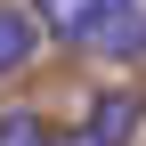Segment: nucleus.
Returning a JSON list of instances; mask_svg holds the SVG:
<instances>
[{
    "label": "nucleus",
    "mask_w": 146,
    "mask_h": 146,
    "mask_svg": "<svg viewBox=\"0 0 146 146\" xmlns=\"http://www.w3.org/2000/svg\"><path fill=\"white\" fill-rule=\"evenodd\" d=\"M89 41H98V49H114V57H146V8H130V0H122V8L106 16Z\"/></svg>",
    "instance_id": "20e7f679"
},
{
    "label": "nucleus",
    "mask_w": 146,
    "mask_h": 146,
    "mask_svg": "<svg viewBox=\"0 0 146 146\" xmlns=\"http://www.w3.org/2000/svg\"><path fill=\"white\" fill-rule=\"evenodd\" d=\"M114 8H122V0H33L41 33H65V41H89V33H98Z\"/></svg>",
    "instance_id": "f03ea898"
},
{
    "label": "nucleus",
    "mask_w": 146,
    "mask_h": 146,
    "mask_svg": "<svg viewBox=\"0 0 146 146\" xmlns=\"http://www.w3.org/2000/svg\"><path fill=\"white\" fill-rule=\"evenodd\" d=\"M0 146H57V138H49L41 114H8V122H0Z\"/></svg>",
    "instance_id": "39448f33"
},
{
    "label": "nucleus",
    "mask_w": 146,
    "mask_h": 146,
    "mask_svg": "<svg viewBox=\"0 0 146 146\" xmlns=\"http://www.w3.org/2000/svg\"><path fill=\"white\" fill-rule=\"evenodd\" d=\"M130 130H138V98H130V89H106L65 146H130Z\"/></svg>",
    "instance_id": "f257e3e1"
},
{
    "label": "nucleus",
    "mask_w": 146,
    "mask_h": 146,
    "mask_svg": "<svg viewBox=\"0 0 146 146\" xmlns=\"http://www.w3.org/2000/svg\"><path fill=\"white\" fill-rule=\"evenodd\" d=\"M33 49H41V16H25V8H0V73L33 65Z\"/></svg>",
    "instance_id": "7ed1b4c3"
}]
</instances>
